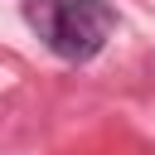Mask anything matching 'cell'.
<instances>
[{"label": "cell", "instance_id": "6da1fadb", "mask_svg": "<svg viewBox=\"0 0 155 155\" xmlns=\"http://www.w3.org/2000/svg\"><path fill=\"white\" fill-rule=\"evenodd\" d=\"M24 24L63 63H87L116 34V10L107 0H24Z\"/></svg>", "mask_w": 155, "mask_h": 155}]
</instances>
